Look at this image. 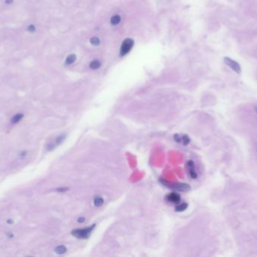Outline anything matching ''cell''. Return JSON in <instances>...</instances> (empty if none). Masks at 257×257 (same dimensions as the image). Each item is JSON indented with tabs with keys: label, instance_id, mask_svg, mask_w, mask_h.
Instances as JSON below:
<instances>
[{
	"label": "cell",
	"instance_id": "4fadbf2b",
	"mask_svg": "<svg viewBox=\"0 0 257 257\" xmlns=\"http://www.w3.org/2000/svg\"><path fill=\"white\" fill-rule=\"evenodd\" d=\"M55 251L58 254H63L66 251V248L64 246H59V247H57L55 249Z\"/></svg>",
	"mask_w": 257,
	"mask_h": 257
},
{
	"label": "cell",
	"instance_id": "3957f363",
	"mask_svg": "<svg viewBox=\"0 0 257 257\" xmlns=\"http://www.w3.org/2000/svg\"><path fill=\"white\" fill-rule=\"evenodd\" d=\"M224 62L226 65H228V66H229L232 70H234L236 73L240 74V73H241V66H240V65H239L236 61H235V60H232L231 58L226 57H224Z\"/></svg>",
	"mask_w": 257,
	"mask_h": 257
},
{
	"label": "cell",
	"instance_id": "5b68a950",
	"mask_svg": "<svg viewBox=\"0 0 257 257\" xmlns=\"http://www.w3.org/2000/svg\"><path fill=\"white\" fill-rule=\"evenodd\" d=\"M188 168H189V173L190 175L193 179H196L197 178V174H196V171H195V164L193 161H188Z\"/></svg>",
	"mask_w": 257,
	"mask_h": 257
},
{
	"label": "cell",
	"instance_id": "5bb4252c",
	"mask_svg": "<svg viewBox=\"0 0 257 257\" xmlns=\"http://www.w3.org/2000/svg\"><path fill=\"white\" fill-rule=\"evenodd\" d=\"M90 43L93 45H99L100 44V40L97 37H92V38H90Z\"/></svg>",
	"mask_w": 257,
	"mask_h": 257
},
{
	"label": "cell",
	"instance_id": "ba28073f",
	"mask_svg": "<svg viewBox=\"0 0 257 257\" xmlns=\"http://www.w3.org/2000/svg\"><path fill=\"white\" fill-rule=\"evenodd\" d=\"M121 17L119 15H114V16L110 18V23L113 25V26H116V25L118 24L120 22H121Z\"/></svg>",
	"mask_w": 257,
	"mask_h": 257
},
{
	"label": "cell",
	"instance_id": "2e32d148",
	"mask_svg": "<svg viewBox=\"0 0 257 257\" xmlns=\"http://www.w3.org/2000/svg\"><path fill=\"white\" fill-rule=\"evenodd\" d=\"M5 2H6L7 4H11L13 2V0H6V1H5Z\"/></svg>",
	"mask_w": 257,
	"mask_h": 257
},
{
	"label": "cell",
	"instance_id": "9c48e42d",
	"mask_svg": "<svg viewBox=\"0 0 257 257\" xmlns=\"http://www.w3.org/2000/svg\"><path fill=\"white\" fill-rule=\"evenodd\" d=\"M76 60V55L75 54H70L67 57L66 60V63L67 65L72 64Z\"/></svg>",
	"mask_w": 257,
	"mask_h": 257
},
{
	"label": "cell",
	"instance_id": "52a82bcc",
	"mask_svg": "<svg viewBox=\"0 0 257 257\" xmlns=\"http://www.w3.org/2000/svg\"><path fill=\"white\" fill-rule=\"evenodd\" d=\"M101 65H102L101 62L99 60H96L91 62L90 64V67L92 69V70H97V69L100 68Z\"/></svg>",
	"mask_w": 257,
	"mask_h": 257
},
{
	"label": "cell",
	"instance_id": "7a4b0ae2",
	"mask_svg": "<svg viewBox=\"0 0 257 257\" xmlns=\"http://www.w3.org/2000/svg\"><path fill=\"white\" fill-rule=\"evenodd\" d=\"M134 45V41L132 38H126L122 42V45L121 47V55L124 56L127 53L130 52L132 47Z\"/></svg>",
	"mask_w": 257,
	"mask_h": 257
},
{
	"label": "cell",
	"instance_id": "277c9868",
	"mask_svg": "<svg viewBox=\"0 0 257 257\" xmlns=\"http://www.w3.org/2000/svg\"><path fill=\"white\" fill-rule=\"evenodd\" d=\"M167 200L168 201L171 203H174V204H177V203L179 202L180 201V197L178 194L175 192L170 193L169 195H167Z\"/></svg>",
	"mask_w": 257,
	"mask_h": 257
},
{
	"label": "cell",
	"instance_id": "8fae6325",
	"mask_svg": "<svg viewBox=\"0 0 257 257\" xmlns=\"http://www.w3.org/2000/svg\"><path fill=\"white\" fill-rule=\"evenodd\" d=\"M188 207V204H186V203H182V204H179L178 206H177L176 207V211H178V212H181V211H185V210Z\"/></svg>",
	"mask_w": 257,
	"mask_h": 257
},
{
	"label": "cell",
	"instance_id": "30bf717a",
	"mask_svg": "<svg viewBox=\"0 0 257 257\" xmlns=\"http://www.w3.org/2000/svg\"><path fill=\"white\" fill-rule=\"evenodd\" d=\"M23 117V114H17L12 118V121H12V124H16V123L19 122V121L22 119Z\"/></svg>",
	"mask_w": 257,
	"mask_h": 257
},
{
	"label": "cell",
	"instance_id": "6da1fadb",
	"mask_svg": "<svg viewBox=\"0 0 257 257\" xmlns=\"http://www.w3.org/2000/svg\"><path fill=\"white\" fill-rule=\"evenodd\" d=\"M93 226H89L87 228H85V229H75L72 232L71 234L74 236V237H78V238H88V237L90 236L91 232H92V229H94Z\"/></svg>",
	"mask_w": 257,
	"mask_h": 257
},
{
	"label": "cell",
	"instance_id": "7c38bea8",
	"mask_svg": "<svg viewBox=\"0 0 257 257\" xmlns=\"http://www.w3.org/2000/svg\"><path fill=\"white\" fill-rule=\"evenodd\" d=\"M103 202H104V201H103V199H102L101 197H96L95 200H94V204H95L96 207H100L101 205L103 204Z\"/></svg>",
	"mask_w": 257,
	"mask_h": 257
},
{
	"label": "cell",
	"instance_id": "e0dca14e",
	"mask_svg": "<svg viewBox=\"0 0 257 257\" xmlns=\"http://www.w3.org/2000/svg\"><path fill=\"white\" fill-rule=\"evenodd\" d=\"M256 112H257V107H256Z\"/></svg>",
	"mask_w": 257,
	"mask_h": 257
},
{
	"label": "cell",
	"instance_id": "8992f818",
	"mask_svg": "<svg viewBox=\"0 0 257 257\" xmlns=\"http://www.w3.org/2000/svg\"><path fill=\"white\" fill-rule=\"evenodd\" d=\"M174 189L175 190L178 191H183V192H186V191L190 190V187L189 185L187 184H183V183H180V184H175L173 186Z\"/></svg>",
	"mask_w": 257,
	"mask_h": 257
},
{
	"label": "cell",
	"instance_id": "9a60e30c",
	"mask_svg": "<svg viewBox=\"0 0 257 257\" xmlns=\"http://www.w3.org/2000/svg\"><path fill=\"white\" fill-rule=\"evenodd\" d=\"M28 30L30 32H32H32H34L35 30V26H34V25H32V24H31V25H30V26H29L28 27Z\"/></svg>",
	"mask_w": 257,
	"mask_h": 257
}]
</instances>
